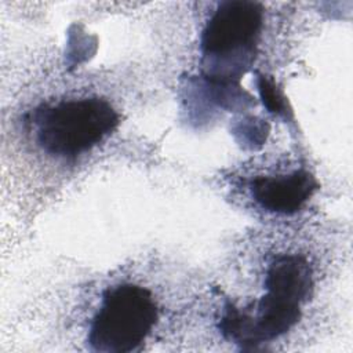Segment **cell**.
I'll list each match as a JSON object with an SVG mask.
<instances>
[{
  "label": "cell",
  "instance_id": "obj_1",
  "mask_svg": "<svg viewBox=\"0 0 353 353\" xmlns=\"http://www.w3.org/2000/svg\"><path fill=\"white\" fill-rule=\"evenodd\" d=\"M262 285L254 306H229L221 320V330L239 343L274 342L296 325L313 294V268L303 254H274L265 265Z\"/></svg>",
  "mask_w": 353,
  "mask_h": 353
},
{
  "label": "cell",
  "instance_id": "obj_2",
  "mask_svg": "<svg viewBox=\"0 0 353 353\" xmlns=\"http://www.w3.org/2000/svg\"><path fill=\"white\" fill-rule=\"evenodd\" d=\"M23 132L46 157L74 163L102 143L119 125L120 113L98 94L47 99L22 114Z\"/></svg>",
  "mask_w": 353,
  "mask_h": 353
},
{
  "label": "cell",
  "instance_id": "obj_3",
  "mask_svg": "<svg viewBox=\"0 0 353 353\" xmlns=\"http://www.w3.org/2000/svg\"><path fill=\"white\" fill-rule=\"evenodd\" d=\"M160 320L153 292L139 283L120 281L108 287L88 323L85 342L94 352L141 350Z\"/></svg>",
  "mask_w": 353,
  "mask_h": 353
},
{
  "label": "cell",
  "instance_id": "obj_4",
  "mask_svg": "<svg viewBox=\"0 0 353 353\" xmlns=\"http://www.w3.org/2000/svg\"><path fill=\"white\" fill-rule=\"evenodd\" d=\"M262 30V10L251 1H225L210 15L201 33V51L218 77L244 72Z\"/></svg>",
  "mask_w": 353,
  "mask_h": 353
},
{
  "label": "cell",
  "instance_id": "obj_5",
  "mask_svg": "<svg viewBox=\"0 0 353 353\" xmlns=\"http://www.w3.org/2000/svg\"><path fill=\"white\" fill-rule=\"evenodd\" d=\"M316 189L314 178L303 170L255 176L250 183L254 201L269 212L291 214L299 210Z\"/></svg>",
  "mask_w": 353,
  "mask_h": 353
}]
</instances>
